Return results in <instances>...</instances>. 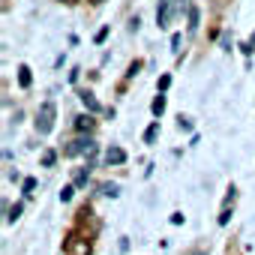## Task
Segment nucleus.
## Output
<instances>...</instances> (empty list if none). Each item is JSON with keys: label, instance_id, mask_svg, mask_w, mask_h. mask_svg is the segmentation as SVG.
<instances>
[{"label": "nucleus", "instance_id": "nucleus-1", "mask_svg": "<svg viewBox=\"0 0 255 255\" xmlns=\"http://www.w3.org/2000/svg\"><path fill=\"white\" fill-rule=\"evenodd\" d=\"M54 114H57L54 102H42V108H39V117H36V129H39L42 135H48V132L54 129Z\"/></svg>", "mask_w": 255, "mask_h": 255}, {"label": "nucleus", "instance_id": "nucleus-2", "mask_svg": "<svg viewBox=\"0 0 255 255\" xmlns=\"http://www.w3.org/2000/svg\"><path fill=\"white\" fill-rule=\"evenodd\" d=\"M63 252H66V255H90V240H84V237L72 234V237L66 240Z\"/></svg>", "mask_w": 255, "mask_h": 255}, {"label": "nucleus", "instance_id": "nucleus-3", "mask_svg": "<svg viewBox=\"0 0 255 255\" xmlns=\"http://www.w3.org/2000/svg\"><path fill=\"white\" fill-rule=\"evenodd\" d=\"M96 147H93V141L90 138H78V141H72L69 147H66V156H81V153H93Z\"/></svg>", "mask_w": 255, "mask_h": 255}, {"label": "nucleus", "instance_id": "nucleus-4", "mask_svg": "<svg viewBox=\"0 0 255 255\" xmlns=\"http://www.w3.org/2000/svg\"><path fill=\"white\" fill-rule=\"evenodd\" d=\"M105 162L108 165H123L126 162V150L123 147H108L105 150Z\"/></svg>", "mask_w": 255, "mask_h": 255}, {"label": "nucleus", "instance_id": "nucleus-5", "mask_svg": "<svg viewBox=\"0 0 255 255\" xmlns=\"http://www.w3.org/2000/svg\"><path fill=\"white\" fill-rule=\"evenodd\" d=\"M168 18H171V0H162V3H159V12H156L159 27H165V24H168Z\"/></svg>", "mask_w": 255, "mask_h": 255}, {"label": "nucleus", "instance_id": "nucleus-6", "mask_svg": "<svg viewBox=\"0 0 255 255\" xmlns=\"http://www.w3.org/2000/svg\"><path fill=\"white\" fill-rule=\"evenodd\" d=\"M81 102H84V108H87L90 114H96V111H102V105H99V99H96L93 93H87V90L81 93Z\"/></svg>", "mask_w": 255, "mask_h": 255}, {"label": "nucleus", "instance_id": "nucleus-7", "mask_svg": "<svg viewBox=\"0 0 255 255\" xmlns=\"http://www.w3.org/2000/svg\"><path fill=\"white\" fill-rule=\"evenodd\" d=\"M75 129H78V132H90V129H93V117H90V114L75 117Z\"/></svg>", "mask_w": 255, "mask_h": 255}, {"label": "nucleus", "instance_id": "nucleus-8", "mask_svg": "<svg viewBox=\"0 0 255 255\" xmlns=\"http://www.w3.org/2000/svg\"><path fill=\"white\" fill-rule=\"evenodd\" d=\"M186 27H189V33H195L198 30V6H189V12H186Z\"/></svg>", "mask_w": 255, "mask_h": 255}, {"label": "nucleus", "instance_id": "nucleus-9", "mask_svg": "<svg viewBox=\"0 0 255 255\" xmlns=\"http://www.w3.org/2000/svg\"><path fill=\"white\" fill-rule=\"evenodd\" d=\"M30 81H33L30 78V66H18V84L21 87H30Z\"/></svg>", "mask_w": 255, "mask_h": 255}, {"label": "nucleus", "instance_id": "nucleus-10", "mask_svg": "<svg viewBox=\"0 0 255 255\" xmlns=\"http://www.w3.org/2000/svg\"><path fill=\"white\" fill-rule=\"evenodd\" d=\"M150 111H153V117H162V111H165V96L159 93L156 99H153V105H150Z\"/></svg>", "mask_w": 255, "mask_h": 255}, {"label": "nucleus", "instance_id": "nucleus-11", "mask_svg": "<svg viewBox=\"0 0 255 255\" xmlns=\"http://www.w3.org/2000/svg\"><path fill=\"white\" fill-rule=\"evenodd\" d=\"M156 135H159V123H150V126H147V132H144V141H147V144H153V141H156Z\"/></svg>", "mask_w": 255, "mask_h": 255}, {"label": "nucleus", "instance_id": "nucleus-12", "mask_svg": "<svg viewBox=\"0 0 255 255\" xmlns=\"http://www.w3.org/2000/svg\"><path fill=\"white\" fill-rule=\"evenodd\" d=\"M21 210H24V207H21V204H12V207H9V210H6V219H9V222H15V219H18V216H21Z\"/></svg>", "mask_w": 255, "mask_h": 255}, {"label": "nucleus", "instance_id": "nucleus-13", "mask_svg": "<svg viewBox=\"0 0 255 255\" xmlns=\"http://www.w3.org/2000/svg\"><path fill=\"white\" fill-rule=\"evenodd\" d=\"M54 159H57V153H54V150H45V153H42V165H45V168H51V165H54Z\"/></svg>", "mask_w": 255, "mask_h": 255}, {"label": "nucleus", "instance_id": "nucleus-14", "mask_svg": "<svg viewBox=\"0 0 255 255\" xmlns=\"http://www.w3.org/2000/svg\"><path fill=\"white\" fill-rule=\"evenodd\" d=\"M117 192H120V189H117L114 183H105V186H102V195H108V198H117Z\"/></svg>", "mask_w": 255, "mask_h": 255}, {"label": "nucleus", "instance_id": "nucleus-15", "mask_svg": "<svg viewBox=\"0 0 255 255\" xmlns=\"http://www.w3.org/2000/svg\"><path fill=\"white\" fill-rule=\"evenodd\" d=\"M72 195H75V186H63L60 189V201H72Z\"/></svg>", "mask_w": 255, "mask_h": 255}, {"label": "nucleus", "instance_id": "nucleus-16", "mask_svg": "<svg viewBox=\"0 0 255 255\" xmlns=\"http://www.w3.org/2000/svg\"><path fill=\"white\" fill-rule=\"evenodd\" d=\"M75 183H78V186L87 183V168H78V171H75Z\"/></svg>", "mask_w": 255, "mask_h": 255}, {"label": "nucleus", "instance_id": "nucleus-17", "mask_svg": "<svg viewBox=\"0 0 255 255\" xmlns=\"http://www.w3.org/2000/svg\"><path fill=\"white\" fill-rule=\"evenodd\" d=\"M228 219H231V207H222V213H219V225H228Z\"/></svg>", "mask_w": 255, "mask_h": 255}, {"label": "nucleus", "instance_id": "nucleus-18", "mask_svg": "<svg viewBox=\"0 0 255 255\" xmlns=\"http://www.w3.org/2000/svg\"><path fill=\"white\" fill-rule=\"evenodd\" d=\"M33 189H36V180H33V177H27V180H24V195H30Z\"/></svg>", "mask_w": 255, "mask_h": 255}, {"label": "nucleus", "instance_id": "nucleus-19", "mask_svg": "<svg viewBox=\"0 0 255 255\" xmlns=\"http://www.w3.org/2000/svg\"><path fill=\"white\" fill-rule=\"evenodd\" d=\"M168 84H171V75H162L159 78V90H168Z\"/></svg>", "mask_w": 255, "mask_h": 255}, {"label": "nucleus", "instance_id": "nucleus-20", "mask_svg": "<svg viewBox=\"0 0 255 255\" xmlns=\"http://www.w3.org/2000/svg\"><path fill=\"white\" fill-rule=\"evenodd\" d=\"M138 69H141V63H138V60H135V63H132V66H129V72H126V78H132V75H135V72H138Z\"/></svg>", "mask_w": 255, "mask_h": 255}, {"label": "nucleus", "instance_id": "nucleus-21", "mask_svg": "<svg viewBox=\"0 0 255 255\" xmlns=\"http://www.w3.org/2000/svg\"><path fill=\"white\" fill-rule=\"evenodd\" d=\"M192 255H207V252H201V249H195V252H192Z\"/></svg>", "mask_w": 255, "mask_h": 255}, {"label": "nucleus", "instance_id": "nucleus-22", "mask_svg": "<svg viewBox=\"0 0 255 255\" xmlns=\"http://www.w3.org/2000/svg\"><path fill=\"white\" fill-rule=\"evenodd\" d=\"M63 3H78V0H63Z\"/></svg>", "mask_w": 255, "mask_h": 255}, {"label": "nucleus", "instance_id": "nucleus-23", "mask_svg": "<svg viewBox=\"0 0 255 255\" xmlns=\"http://www.w3.org/2000/svg\"><path fill=\"white\" fill-rule=\"evenodd\" d=\"M93 3H102V0H93Z\"/></svg>", "mask_w": 255, "mask_h": 255}, {"label": "nucleus", "instance_id": "nucleus-24", "mask_svg": "<svg viewBox=\"0 0 255 255\" xmlns=\"http://www.w3.org/2000/svg\"><path fill=\"white\" fill-rule=\"evenodd\" d=\"M252 42H255V36H252Z\"/></svg>", "mask_w": 255, "mask_h": 255}]
</instances>
